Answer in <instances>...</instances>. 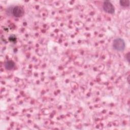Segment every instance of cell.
<instances>
[{"mask_svg":"<svg viewBox=\"0 0 130 130\" xmlns=\"http://www.w3.org/2000/svg\"><path fill=\"white\" fill-rule=\"evenodd\" d=\"M113 47L115 50L118 51H122L125 48V42L123 39L121 38H117L113 41Z\"/></svg>","mask_w":130,"mask_h":130,"instance_id":"cell-1","label":"cell"},{"mask_svg":"<svg viewBox=\"0 0 130 130\" xmlns=\"http://www.w3.org/2000/svg\"><path fill=\"white\" fill-rule=\"evenodd\" d=\"M103 9L106 12L110 14L113 13L115 11L113 5L109 1L104 2L103 4Z\"/></svg>","mask_w":130,"mask_h":130,"instance_id":"cell-2","label":"cell"},{"mask_svg":"<svg viewBox=\"0 0 130 130\" xmlns=\"http://www.w3.org/2000/svg\"><path fill=\"white\" fill-rule=\"evenodd\" d=\"M12 13L15 17H21L24 14V10L21 7L16 6L13 8L12 10Z\"/></svg>","mask_w":130,"mask_h":130,"instance_id":"cell-3","label":"cell"},{"mask_svg":"<svg viewBox=\"0 0 130 130\" xmlns=\"http://www.w3.org/2000/svg\"><path fill=\"white\" fill-rule=\"evenodd\" d=\"M120 4L121 6L124 7L128 6L129 5V1L128 0H124V1H120Z\"/></svg>","mask_w":130,"mask_h":130,"instance_id":"cell-5","label":"cell"},{"mask_svg":"<svg viewBox=\"0 0 130 130\" xmlns=\"http://www.w3.org/2000/svg\"><path fill=\"white\" fill-rule=\"evenodd\" d=\"M14 66H15V63L12 60L7 61L6 62V63L5 64V67L6 69L7 70H9L13 69L14 68Z\"/></svg>","mask_w":130,"mask_h":130,"instance_id":"cell-4","label":"cell"}]
</instances>
